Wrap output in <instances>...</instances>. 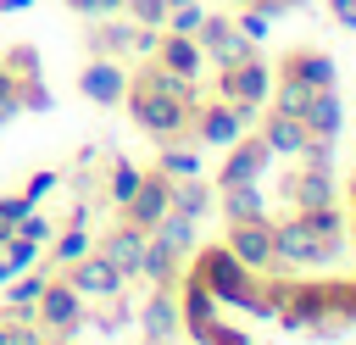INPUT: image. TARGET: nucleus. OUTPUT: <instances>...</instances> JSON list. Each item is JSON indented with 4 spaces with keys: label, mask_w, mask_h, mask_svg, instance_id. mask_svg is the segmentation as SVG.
I'll use <instances>...</instances> for the list:
<instances>
[{
    "label": "nucleus",
    "mask_w": 356,
    "mask_h": 345,
    "mask_svg": "<svg viewBox=\"0 0 356 345\" xmlns=\"http://www.w3.org/2000/svg\"><path fill=\"white\" fill-rule=\"evenodd\" d=\"M39 300H44V323H50V328H72V323L83 317V306H78V289H72V284H44V289H39Z\"/></svg>",
    "instance_id": "obj_11"
},
{
    "label": "nucleus",
    "mask_w": 356,
    "mask_h": 345,
    "mask_svg": "<svg viewBox=\"0 0 356 345\" xmlns=\"http://www.w3.org/2000/svg\"><path fill=\"white\" fill-rule=\"evenodd\" d=\"M122 83H128V78H122V67H117L111 56H95V61L83 67V95L100 100V106H117V100H122Z\"/></svg>",
    "instance_id": "obj_3"
},
{
    "label": "nucleus",
    "mask_w": 356,
    "mask_h": 345,
    "mask_svg": "<svg viewBox=\"0 0 356 345\" xmlns=\"http://www.w3.org/2000/svg\"><path fill=\"white\" fill-rule=\"evenodd\" d=\"M239 28H245L250 39H261V33H267V17H261V11H245V22H239Z\"/></svg>",
    "instance_id": "obj_28"
},
{
    "label": "nucleus",
    "mask_w": 356,
    "mask_h": 345,
    "mask_svg": "<svg viewBox=\"0 0 356 345\" xmlns=\"http://www.w3.org/2000/svg\"><path fill=\"white\" fill-rule=\"evenodd\" d=\"M261 139H267V150H300V145H306V122L289 117V111H273Z\"/></svg>",
    "instance_id": "obj_14"
},
{
    "label": "nucleus",
    "mask_w": 356,
    "mask_h": 345,
    "mask_svg": "<svg viewBox=\"0 0 356 345\" xmlns=\"http://www.w3.org/2000/svg\"><path fill=\"white\" fill-rule=\"evenodd\" d=\"M267 95V67H256V61H239V67H228L222 72V100L228 106H239L245 117L256 111V100Z\"/></svg>",
    "instance_id": "obj_2"
},
{
    "label": "nucleus",
    "mask_w": 356,
    "mask_h": 345,
    "mask_svg": "<svg viewBox=\"0 0 356 345\" xmlns=\"http://www.w3.org/2000/svg\"><path fill=\"white\" fill-rule=\"evenodd\" d=\"M56 189V172H33V184H28V200H44Z\"/></svg>",
    "instance_id": "obj_27"
},
{
    "label": "nucleus",
    "mask_w": 356,
    "mask_h": 345,
    "mask_svg": "<svg viewBox=\"0 0 356 345\" xmlns=\"http://www.w3.org/2000/svg\"><path fill=\"white\" fill-rule=\"evenodd\" d=\"M167 17H172V33H200V22H206V11H200L195 0H184V6H167Z\"/></svg>",
    "instance_id": "obj_19"
},
{
    "label": "nucleus",
    "mask_w": 356,
    "mask_h": 345,
    "mask_svg": "<svg viewBox=\"0 0 356 345\" xmlns=\"http://www.w3.org/2000/svg\"><path fill=\"white\" fill-rule=\"evenodd\" d=\"M83 250H89V239H83V234H67V239L56 245V256H61V262H78Z\"/></svg>",
    "instance_id": "obj_25"
},
{
    "label": "nucleus",
    "mask_w": 356,
    "mask_h": 345,
    "mask_svg": "<svg viewBox=\"0 0 356 345\" xmlns=\"http://www.w3.org/2000/svg\"><path fill=\"white\" fill-rule=\"evenodd\" d=\"M17 234H22V239H33V245H39V239H50V223H44V217H39V211H33V206H28V217H22V223H17Z\"/></svg>",
    "instance_id": "obj_20"
},
{
    "label": "nucleus",
    "mask_w": 356,
    "mask_h": 345,
    "mask_svg": "<svg viewBox=\"0 0 356 345\" xmlns=\"http://www.w3.org/2000/svg\"><path fill=\"white\" fill-rule=\"evenodd\" d=\"M273 250H278L284 262H317V256H323V250H317V234H312V223H306V217L284 223V228L273 234Z\"/></svg>",
    "instance_id": "obj_7"
},
{
    "label": "nucleus",
    "mask_w": 356,
    "mask_h": 345,
    "mask_svg": "<svg viewBox=\"0 0 356 345\" xmlns=\"http://www.w3.org/2000/svg\"><path fill=\"white\" fill-rule=\"evenodd\" d=\"M245 122H250V117H245L239 106H211V111L200 117V139L228 150V145H239V128H245Z\"/></svg>",
    "instance_id": "obj_8"
},
{
    "label": "nucleus",
    "mask_w": 356,
    "mask_h": 345,
    "mask_svg": "<svg viewBox=\"0 0 356 345\" xmlns=\"http://www.w3.org/2000/svg\"><path fill=\"white\" fill-rule=\"evenodd\" d=\"M134 189H139V172H134V167L122 161V167H117V178H111V195H117V200H128Z\"/></svg>",
    "instance_id": "obj_23"
},
{
    "label": "nucleus",
    "mask_w": 356,
    "mask_h": 345,
    "mask_svg": "<svg viewBox=\"0 0 356 345\" xmlns=\"http://www.w3.org/2000/svg\"><path fill=\"white\" fill-rule=\"evenodd\" d=\"M222 211H228L234 223H256V217H261V189H256V184H228V189H222Z\"/></svg>",
    "instance_id": "obj_15"
},
{
    "label": "nucleus",
    "mask_w": 356,
    "mask_h": 345,
    "mask_svg": "<svg viewBox=\"0 0 356 345\" xmlns=\"http://www.w3.org/2000/svg\"><path fill=\"white\" fill-rule=\"evenodd\" d=\"M228 250H234V262H245V267H261V262L273 256V234H267L261 223H239V228L228 234Z\"/></svg>",
    "instance_id": "obj_10"
},
{
    "label": "nucleus",
    "mask_w": 356,
    "mask_h": 345,
    "mask_svg": "<svg viewBox=\"0 0 356 345\" xmlns=\"http://www.w3.org/2000/svg\"><path fill=\"white\" fill-rule=\"evenodd\" d=\"M122 6H128L139 22H161V17H167V0H122Z\"/></svg>",
    "instance_id": "obj_22"
},
{
    "label": "nucleus",
    "mask_w": 356,
    "mask_h": 345,
    "mask_svg": "<svg viewBox=\"0 0 356 345\" xmlns=\"http://www.w3.org/2000/svg\"><path fill=\"white\" fill-rule=\"evenodd\" d=\"M195 45H200V56H211L222 72H228V67H239V61H250V39H245L239 28H228L222 17H206Z\"/></svg>",
    "instance_id": "obj_1"
},
{
    "label": "nucleus",
    "mask_w": 356,
    "mask_h": 345,
    "mask_svg": "<svg viewBox=\"0 0 356 345\" xmlns=\"http://www.w3.org/2000/svg\"><path fill=\"white\" fill-rule=\"evenodd\" d=\"M161 172H167V184L172 178H200V156L195 150H167L161 156Z\"/></svg>",
    "instance_id": "obj_17"
},
{
    "label": "nucleus",
    "mask_w": 356,
    "mask_h": 345,
    "mask_svg": "<svg viewBox=\"0 0 356 345\" xmlns=\"http://www.w3.org/2000/svg\"><path fill=\"white\" fill-rule=\"evenodd\" d=\"M122 206L134 211V228H156V223L167 217V206H172V189H167V184H145V178H139V189H134Z\"/></svg>",
    "instance_id": "obj_6"
},
{
    "label": "nucleus",
    "mask_w": 356,
    "mask_h": 345,
    "mask_svg": "<svg viewBox=\"0 0 356 345\" xmlns=\"http://www.w3.org/2000/svg\"><path fill=\"white\" fill-rule=\"evenodd\" d=\"M145 323H150V334H167V328H172V300H150Z\"/></svg>",
    "instance_id": "obj_21"
},
{
    "label": "nucleus",
    "mask_w": 356,
    "mask_h": 345,
    "mask_svg": "<svg viewBox=\"0 0 356 345\" xmlns=\"http://www.w3.org/2000/svg\"><path fill=\"white\" fill-rule=\"evenodd\" d=\"M161 61H167V72H178L184 83H195V78H200V61H206V56H200V45H195V39L172 33V39L161 45Z\"/></svg>",
    "instance_id": "obj_12"
},
{
    "label": "nucleus",
    "mask_w": 356,
    "mask_h": 345,
    "mask_svg": "<svg viewBox=\"0 0 356 345\" xmlns=\"http://www.w3.org/2000/svg\"><path fill=\"white\" fill-rule=\"evenodd\" d=\"M289 78H300L306 89H334V61L328 56H295Z\"/></svg>",
    "instance_id": "obj_16"
},
{
    "label": "nucleus",
    "mask_w": 356,
    "mask_h": 345,
    "mask_svg": "<svg viewBox=\"0 0 356 345\" xmlns=\"http://www.w3.org/2000/svg\"><path fill=\"white\" fill-rule=\"evenodd\" d=\"M228 150H234V145H228ZM267 156H273V150H267V139L239 145V150L222 161V189H228V184H256V167H267Z\"/></svg>",
    "instance_id": "obj_9"
},
{
    "label": "nucleus",
    "mask_w": 356,
    "mask_h": 345,
    "mask_svg": "<svg viewBox=\"0 0 356 345\" xmlns=\"http://www.w3.org/2000/svg\"><path fill=\"white\" fill-rule=\"evenodd\" d=\"M106 262L128 278V273H139V262H145V239H139V228H117L111 239H106Z\"/></svg>",
    "instance_id": "obj_13"
},
{
    "label": "nucleus",
    "mask_w": 356,
    "mask_h": 345,
    "mask_svg": "<svg viewBox=\"0 0 356 345\" xmlns=\"http://www.w3.org/2000/svg\"><path fill=\"white\" fill-rule=\"evenodd\" d=\"M72 11H89V17H117L122 11V0H67Z\"/></svg>",
    "instance_id": "obj_24"
},
{
    "label": "nucleus",
    "mask_w": 356,
    "mask_h": 345,
    "mask_svg": "<svg viewBox=\"0 0 356 345\" xmlns=\"http://www.w3.org/2000/svg\"><path fill=\"white\" fill-rule=\"evenodd\" d=\"M39 289H44L39 278H22V284L11 289V306H28V300H39Z\"/></svg>",
    "instance_id": "obj_26"
},
{
    "label": "nucleus",
    "mask_w": 356,
    "mask_h": 345,
    "mask_svg": "<svg viewBox=\"0 0 356 345\" xmlns=\"http://www.w3.org/2000/svg\"><path fill=\"white\" fill-rule=\"evenodd\" d=\"M67 284H72L78 295H117L122 273H117V267H111L106 256H89V262L78 256V262H72V278H67Z\"/></svg>",
    "instance_id": "obj_5"
},
{
    "label": "nucleus",
    "mask_w": 356,
    "mask_h": 345,
    "mask_svg": "<svg viewBox=\"0 0 356 345\" xmlns=\"http://www.w3.org/2000/svg\"><path fill=\"white\" fill-rule=\"evenodd\" d=\"M300 122H306V134H312V139H339V122H345V111H339V95H334V89H317V95L306 100Z\"/></svg>",
    "instance_id": "obj_4"
},
{
    "label": "nucleus",
    "mask_w": 356,
    "mask_h": 345,
    "mask_svg": "<svg viewBox=\"0 0 356 345\" xmlns=\"http://www.w3.org/2000/svg\"><path fill=\"white\" fill-rule=\"evenodd\" d=\"M167 6H184V0H167Z\"/></svg>",
    "instance_id": "obj_30"
},
{
    "label": "nucleus",
    "mask_w": 356,
    "mask_h": 345,
    "mask_svg": "<svg viewBox=\"0 0 356 345\" xmlns=\"http://www.w3.org/2000/svg\"><path fill=\"white\" fill-rule=\"evenodd\" d=\"M334 17H339L345 28H356V0H334Z\"/></svg>",
    "instance_id": "obj_29"
},
{
    "label": "nucleus",
    "mask_w": 356,
    "mask_h": 345,
    "mask_svg": "<svg viewBox=\"0 0 356 345\" xmlns=\"http://www.w3.org/2000/svg\"><path fill=\"white\" fill-rule=\"evenodd\" d=\"M312 95H317V89H306L300 78H284V89H278V111H289V117H300Z\"/></svg>",
    "instance_id": "obj_18"
}]
</instances>
